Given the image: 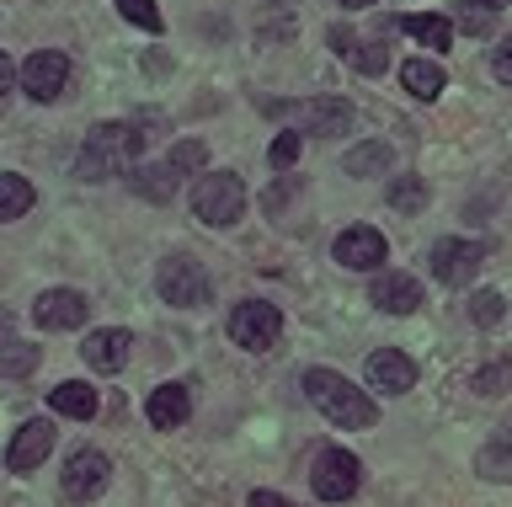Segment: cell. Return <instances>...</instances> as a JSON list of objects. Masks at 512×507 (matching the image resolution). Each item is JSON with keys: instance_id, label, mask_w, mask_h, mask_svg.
I'll list each match as a JSON object with an SVG mask.
<instances>
[{"instance_id": "obj_16", "label": "cell", "mask_w": 512, "mask_h": 507, "mask_svg": "<svg viewBox=\"0 0 512 507\" xmlns=\"http://www.w3.org/2000/svg\"><path fill=\"white\" fill-rule=\"evenodd\" d=\"M326 43H331V54L352 59V65H358L363 75H384V70H390V49H384V43H368V38H358L352 27H331Z\"/></svg>"}, {"instance_id": "obj_39", "label": "cell", "mask_w": 512, "mask_h": 507, "mask_svg": "<svg viewBox=\"0 0 512 507\" xmlns=\"http://www.w3.org/2000/svg\"><path fill=\"white\" fill-rule=\"evenodd\" d=\"M486 6H491V11H502V6H512V0H486Z\"/></svg>"}, {"instance_id": "obj_18", "label": "cell", "mask_w": 512, "mask_h": 507, "mask_svg": "<svg viewBox=\"0 0 512 507\" xmlns=\"http://www.w3.org/2000/svg\"><path fill=\"white\" fill-rule=\"evenodd\" d=\"M400 33H411L416 43H427L432 54L454 49V22L438 17V11H416V17H400Z\"/></svg>"}, {"instance_id": "obj_9", "label": "cell", "mask_w": 512, "mask_h": 507, "mask_svg": "<svg viewBox=\"0 0 512 507\" xmlns=\"http://www.w3.org/2000/svg\"><path fill=\"white\" fill-rule=\"evenodd\" d=\"M107 475H112V465H107L102 449H75L70 465H64V497H70V502L102 497V491H107Z\"/></svg>"}, {"instance_id": "obj_34", "label": "cell", "mask_w": 512, "mask_h": 507, "mask_svg": "<svg viewBox=\"0 0 512 507\" xmlns=\"http://www.w3.org/2000/svg\"><path fill=\"white\" fill-rule=\"evenodd\" d=\"M491 75H496L502 86H512V38L496 43V54H491Z\"/></svg>"}, {"instance_id": "obj_13", "label": "cell", "mask_w": 512, "mask_h": 507, "mask_svg": "<svg viewBox=\"0 0 512 507\" xmlns=\"http://www.w3.org/2000/svg\"><path fill=\"white\" fill-rule=\"evenodd\" d=\"M294 118H299V129H310L320 139H336L342 129H352V118H358V113H352L342 97H310V102L294 107Z\"/></svg>"}, {"instance_id": "obj_10", "label": "cell", "mask_w": 512, "mask_h": 507, "mask_svg": "<svg viewBox=\"0 0 512 507\" xmlns=\"http://www.w3.org/2000/svg\"><path fill=\"white\" fill-rule=\"evenodd\" d=\"M64 81H70V59H64L59 49H38V54H27V65H22V91L32 102H54Z\"/></svg>"}, {"instance_id": "obj_29", "label": "cell", "mask_w": 512, "mask_h": 507, "mask_svg": "<svg viewBox=\"0 0 512 507\" xmlns=\"http://www.w3.org/2000/svg\"><path fill=\"white\" fill-rule=\"evenodd\" d=\"M502 315H507V299L496 294V289H475V294H470V321H475V326H496Z\"/></svg>"}, {"instance_id": "obj_19", "label": "cell", "mask_w": 512, "mask_h": 507, "mask_svg": "<svg viewBox=\"0 0 512 507\" xmlns=\"http://www.w3.org/2000/svg\"><path fill=\"white\" fill-rule=\"evenodd\" d=\"M187 411H192L187 385H160L150 401H144V417H150L155 427H182V422H187Z\"/></svg>"}, {"instance_id": "obj_38", "label": "cell", "mask_w": 512, "mask_h": 507, "mask_svg": "<svg viewBox=\"0 0 512 507\" xmlns=\"http://www.w3.org/2000/svg\"><path fill=\"white\" fill-rule=\"evenodd\" d=\"M6 331H11V315H6V310H0V337H6Z\"/></svg>"}, {"instance_id": "obj_28", "label": "cell", "mask_w": 512, "mask_h": 507, "mask_svg": "<svg viewBox=\"0 0 512 507\" xmlns=\"http://www.w3.org/2000/svg\"><path fill=\"white\" fill-rule=\"evenodd\" d=\"M166 166L176 171V177H187V171L208 166V150H203V139H182V145H171V150H166Z\"/></svg>"}, {"instance_id": "obj_5", "label": "cell", "mask_w": 512, "mask_h": 507, "mask_svg": "<svg viewBox=\"0 0 512 507\" xmlns=\"http://www.w3.org/2000/svg\"><path fill=\"white\" fill-rule=\"evenodd\" d=\"M283 337V315L267 299H246V305L230 310V342L246 347V353H267L272 342Z\"/></svg>"}, {"instance_id": "obj_37", "label": "cell", "mask_w": 512, "mask_h": 507, "mask_svg": "<svg viewBox=\"0 0 512 507\" xmlns=\"http://www.w3.org/2000/svg\"><path fill=\"white\" fill-rule=\"evenodd\" d=\"M342 6H347V11H368L374 0H342Z\"/></svg>"}, {"instance_id": "obj_32", "label": "cell", "mask_w": 512, "mask_h": 507, "mask_svg": "<svg viewBox=\"0 0 512 507\" xmlns=\"http://www.w3.org/2000/svg\"><path fill=\"white\" fill-rule=\"evenodd\" d=\"M470 385H475V395H502V390L512 385V363H486V369H480Z\"/></svg>"}, {"instance_id": "obj_25", "label": "cell", "mask_w": 512, "mask_h": 507, "mask_svg": "<svg viewBox=\"0 0 512 507\" xmlns=\"http://www.w3.org/2000/svg\"><path fill=\"white\" fill-rule=\"evenodd\" d=\"M384 203H390L395 214H422L427 209V182L422 177H395L384 187Z\"/></svg>"}, {"instance_id": "obj_1", "label": "cell", "mask_w": 512, "mask_h": 507, "mask_svg": "<svg viewBox=\"0 0 512 507\" xmlns=\"http://www.w3.org/2000/svg\"><path fill=\"white\" fill-rule=\"evenodd\" d=\"M139 150H144V129H134V123H96L86 134V145H80V155H75V177L80 182H107V177H118V171L134 166Z\"/></svg>"}, {"instance_id": "obj_30", "label": "cell", "mask_w": 512, "mask_h": 507, "mask_svg": "<svg viewBox=\"0 0 512 507\" xmlns=\"http://www.w3.org/2000/svg\"><path fill=\"white\" fill-rule=\"evenodd\" d=\"M118 17L134 22L139 33H160V27H166V22H160V11H155V0H118Z\"/></svg>"}, {"instance_id": "obj_35", "label": "cell", "mask_w": 512, "mask_h": 507, "mask_svg": "<svg viewBox=\"0 0 512 507\" xmlns=\"http://www.w3.org/2000/svg\"><path fill=\"white\" fill-rule=\"evenodd\" d=\"M246 507H294L288 497H278V491H251V502Z\"/></svg>"}, {"instance_id": "obj_7", "label": "cell", "mask_w": 512, "mask_h": 507, "mask_svg": "<svg viewBox=\"0 0 512 507\" xmlns=\"http://www.w3.org/2000/svg\"><path fill=\"white\" fill-rule=\"evenodd\" d=\"M363 481V465L352 459L347 449H320L315 454V470H310V486L320 502H347Z\"/></svg>"}, {"instance_id": "obj_31", "label": "cell", "mask_w": 512, "mask_h": 507, "mask_svg": "<svg viewBox=\"0 0 512 507\" xmlns=\"http://www.w3.org/2000/svg\"><path fill=\"white\" fill-rule=\"evenodd\" d=\"M491 22H496V11L486 6V0H459V27L464 33H491Z\"/></svg>"}, {"instance_id": "obj_23", "label": "cell", "mask_w": 512, "mask_h": 507, "mask_svg": "<svg viewBox=\"0 0 512 507\" xmlns=\"http://www.w3.org/2000/svg\"><path fill=\"white\" fill-rule=\"evenodd\" d=\"M32 182L27 177H16V171H0V219H22L32 214Z\"/></svg>"}, {"instance_id": "obj_3", "label": "cell", "mask_w": 512, "mask_h": 507, "mask_svg": "<svg viewBox=\"0 0 512 507\" xmlns=\"http://www.w3.org/2000/svg\"><path fill=\"white\" fill-rule=\"evenodd\" d=\"M192 214L214 230H230L240 214H246V182L235 171H208V177L192 187Z\"/></svg>"}, {"instance_id": "obj_22", "label": "cell", "mask_w": 512, "mask_h": 507, "mask_svg": "<svg viewBox=\"0 0 512 507\" xmlns=\"http://www.w3.org/2000/svg\"><path fill=\"white\" fill-rule=\"evenodd\" d=\"M176 182H182V177H176L166 161H160V166H144V171H128V187H134L139 198H150V203H166V198L176 193Z\"/></svg>"}, {"instance_id": "obj_24", "label": "cell", "mask_w": 512, "mask_h": 507, "mask_svg": "<svg viewBox=\"0 0 512 507\" xmlns=\"http://www.w3.org/2000/svg\"><path fill=\"white\" fill-rule=\"evenodd\" d=\"M390 145L384 139H374V145H358V150H347V161H342V171H352V177H379V171H390Z\"/></svg>"}, {"instance_id": "obj_20", "label": "cell", "mask_w": 512, "mask_h": 507, "mask_svg": "<svg viewBox=\"0 0 512 507\" xmlns=\"http://www.w3.org/2000/svg\"><path fill=\"white\" fill-rule=\"evenodd\" d=\"M400 81H406V91H411V97L432 102V97H438V91L448 86V75H443V65H438V59H422V54H416V59H406V65H400Z\"/></svg>"}, {"instance_id": "obj_27", "label": "cell", "mask_w": 512, "mask_h": 507, "mask_svg": "<svg viewBox=\"0 0 512 507\" xmlns=\"http://www.w3.org/2000/svg\"><path fill=\"white\" fill-rule=\"evenodd\" d=\"M475 470L486 475V481H512V438L486 443V449H480V459H475Z\"/></svg>"}, {"instance_id": "obj_33", "label": "cell", "mask_w": 512, "mask_h": 507, "mask_svg": "<svg viewBox=\"0 0 512 507\" xmlns=\"http://www.w3.org/2000/svg\"><path fill=\"white\" fill-rule=\"evenodd\" d=\"M299 161V129H283L272 139V166H294Z\"/></svg>"}, {"instance_id": "obj_36", "label": "cell", "mask_w": 512, "mask_h": 507, "mask_svg": "<svg viewBox=\"0 0 512 507\" xmlns=\"http://www.w3.org/2000/svg\"><path fill=\"white\" fill-rule=\"evenodd\" d=\"M11 86H16V70H11V59H6V54H0V102H6V97H11Z\"/></svg>"}, {"instance_id": "obj_11", "label": "cell", "mask_w": 512, "mask_h": 507, "mask_svg": "<svg viewBox=\"0 0 512 507\" xmlns=\"http://www.w3.org/2000/svg\"><path fill=\"white\" fill-rule=\"evenodd\" d=\"M363 374H368V385H374L379 395H406V390L416 385V363H411L406 353H395V347H379V353H368Z\"/></svg>"}, {"instance_id": "obj_6", "label": "cell", "mask_w": 512, "mask_h": 507, "mask_svg": "<svg viewBox=\"0 0 512 507\" xmlns=\"http://www.w3.org/2000/svg\"><path fill=\"white\" fill-rule=\"evenodd\" d=\"M432 278L448 283V289H470L480 262H486V251H480V241H459V235H443L438 246H432Z\"/></svg>"}, {"instance_id": "obj_15", "label": "cell", "mask_w": 512, "mask_h": 507, "mask_svg": "<svg viewBox=\"0 0 512 507\" xmlns=\"http://www.w3.org/2000/svg\"><path fill=\"white\" fill-rule=\"evenodd\" d=\"M128 347H134V337L118 326H102V331H86V342H80V353H86V363L96 374H118L128 363Z\"/></svg>"}, {"instance_id": "obj_4", "label": "cell", "mask_w": 512, "mask_h": 507, "mask_svg": "<svg viewBox=\"0 0 512 507\" xmlns=\"http://www.w3.org/2000/svg\"><path fill=\"white\" fill-rule=\"evenodd\" d=\"M155 283H160V299H166V305H176V310H192V305H203V299L214 294V283H208L203 262H198V257H182V251H171V257L160 262Z\"/></svg>"}, {"instance_id": "obj_17", "label": "cell", "mask_w": 512, "mask_h": 507, "mask_svg": "<svg viewBox=\"0 0 512 507\" xmlns=\"http://www.w3.org/2000/svg\"><path fill=\"white\" fill-rule=\"evenodd\" d=\"M368 299H374L384 315H411L416 305H422V283H416L411 273H379Z\"/></svg>"}, {"instance_id": "obj_26", "label": "cell", "mask_w": 512, "mask_h": 507, "mask_svg": "<svg viewBox=\"0 0 512 507\" xmlns=\"http://www.w3.org/2000/svg\"><path fill=\"white\" fill-rule=\"evenodd\" d=\"M38 358H43V342H0V374L6 379H22L38 369Z\"/></svg>"}, {"instance_id": "obj_14", "label": "cell", "mask_w": 512, "mask_h": 507, "mask_svg": "<svg viewBox=\"0 0 512 507\" xmlns=\"http://www.w3.org/2000/svg\"><path fill=\"white\" fill-rule=\"evenodd\" d=\"M48 454H54V427H48V422H27V427H16V438L6 449V465L16 475H27V470H38Z\"/></svg>"}, {"instance_id": "obj_12", "label": "cell", "mask_w": 512, "mask_h": 507, "mask_svg": "<svg viewBox=\"0 0 512 507\" xmlns=\"http://www.w3.org/2000/svg\"><path fill=\"white\" fill-rule=\"evenodd\" d=\"M86 305L91 299L75 289H48V294H38L32 315H38L43 331H75V326H86Z\"/></svg>"}, {"instance_id": "obj_2", "label": "cell", "mask_w": 512, "mask_h": 507, "mask_svg": "<svg viewBox=\"0 0 512 507\" xmlns=\"http://www.w3.org/2000/svg\"><path fill=\"white\" fill-rule=\"evenodd\" d=\"M304 395H310V406L331 427H352V433H358V427L379 422V406L368 401L347 374H336V369H310V374H304Z\"/></svg>"}, {"instance_id": "obj_21", "label": "cell", "mask_w": 512, "mask_h": 507, "mask_svg": "<svg viewBox=\"0 0 512 507\" xmlns=\"http://www.w3.org/2000/svg\"><path fill=\"white\" fill-rule=\"evenodd\" d=\"M54 411L59 417H75V422H91L96 417V390L91 385H80V379H70V385H54Z\"/></svg>"}, {"instance_id": "obj_8", "label": "cell", "mask_w": 512, "mask_h": 507, "mask_svg": "<svg viewBox=\"0 0 512 507\" xmlns=\"http://www.w3.org/2000/svg\"><path fill=\"white\" fill-rule=\"evenodd\" d=\"M331 257L342 267H352V273H374V267H384V257H390V246H384V235L374 225H352V230L336 235Z\"/></svg>"}]
</instances>
